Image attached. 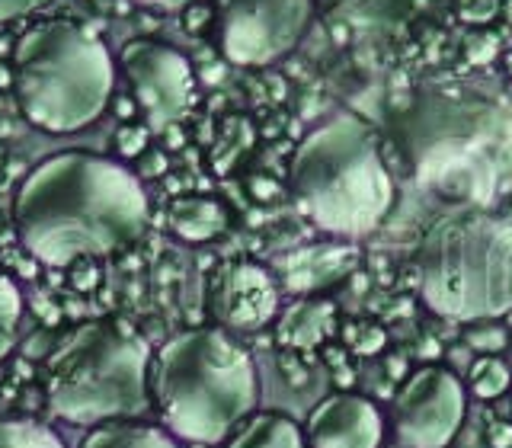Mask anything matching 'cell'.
<instances>
[{
  "label": "cell",
  "instance_id": "6da1fadb",
  "mask_svg": "<svg viewBox=\"0 0 512 448\" xmlns=\"http://www.w3.org/2000/svg\"><path fill=\"white\" fill-rule=\"evenodd\" d=\"M391 138L426 192L487 208L512 170V93L477 80L423 84L397 106Z\"/></svg>",
  "mask_w": 512,
  "mask_h": 448
},
{
  "label": "cell",
  "instance_id": "7a4b0ae2",
  "mask_svg": "<svg viewBox=\"0 0 512 448\" xmlns=\"http://www.w3.org/2000/svg\"><path fill=\"white\" fill-rule=\"evenodd\" d=\"M148 215V196L135 170L90 151L39 160L13 199L20 247L58 269L128 247L141 237Z\"/></svg>",
  "mask_w": 512,
  "mask_h": 448
},
{
  "label": "cell",
  "instance_id": "3957f363",
  "mask_svg": "<svg viewBox=\"0 0 512 448\" xmlns=\"http://www.w3.org/2000/svg\"><path fill=\"white\" fill-rule=\"evenodd\" d=\"M256 404V362L224 327H192L154 349L151 407L180 442L218 445Z\"/></svg>",
  "mask_w": 512,
  "mask_h": 448
},
{
  "label": "cell",
  "instance_id": "277c9868",
  "mask_svg": "<svg viewBox=\"0 0 512 448\" xmlns=\"http://www.w3.org/2000/svg\"><path fill=\"white\" fill-rule=\"evenodd\" d=\"M288 186L301 215L340 240L368 237L397 202L375 128L356 112H333L304 135L288 164Z\"/></svg>",
  "mask_w": 512,
  "mask_h": 448
},
{
  "label": "cell",
  "instance_id": "5b68a950",
  "mask_svg": "<svg viewBox=\"0 0 512 448\" xmlns=\"http://www.w3.org/2000/svg\"><path fill=\"white\" fill-rule=\"evenodd\" d=\"M413 272L423 304L445 320L512 314V221L487 208H455L420 237Z\"/></svg>",
  "mask_w": 512,
  "mask_h": 448
},
{
  "label": "cell",
  "instance_id": "8992f818",
  "mask_svg": "<svg viewBox=\"0 0 512 448\" xmlns=\"http://www.w3.org/2000/svg\"><path fill=\"white\" fill-rule=\"evenodd\" d=\"M10 71L23 119L48 135L93 125L116 87V61L103 39L71 20L32 23L13 45Z\"/></svg>",
  "mask_w": 512,
  "mask_h": 448
},
{
  "label": "cell",
  "instance_id": "52a82bcc",
  "mask_svg": "<svg viewBox=\"0 0 512 448\" xmlns=\"http://www.w3.org/2000/svg\"><path fill=\"white\" fill-rule=\"evenodd\" d=\"M148 340L112 320H90L64 333L45 362V400L55 420L100 426L151 410Z\"/></svg>",
  "mask_w": 512,
  "mask_h": 448
},
{
  "label": "cell",
  "instance_id": "ba28073f",
  "mask_svg": "<svg viewBox=\"0 0 512 448\" xmlns=\"http://www.w3.org/2000/svg\"><path fill=\"white\" fill-rule=\"evenodd\" d=\"M314 0H215L218 45L240 68L285 58L308 32Z\"/></svg>",
  "mask_w": 512,
  "mask_h": 448
},
{
  "label": "cell",
  "instance_id": "9c48e42d",
  "mask_svg": "<svg viewBox=\"0 0 512 448\" xmlns=\"http://www.w3.org/2000/svg\"><path fill=\"white\" fill-rule=\"evenodd\" d=\"M468 416V388L445 365H420L394 394L391 429L400 448H448Z\"/></svg>",
  "mask_w": 512,
  "mask_h": 448
},
{
  "label": "cell",
  "instance_id": "30bf717a",
  "mask_svg": "<svg viewBox=\"0 0 512 448\" xmlns=\"http://www.w3.org/2000/svg\"><path fill=\"white\" fill-rule=\"evenodd\" d=\"M119 68L148 128H170L196 106V74L183 52L157 39L122 45Z\"/></svg>",
  "mask_w": 512,
  "mask_h": 448
},
{
  "label": "cell",
  "instance_id": "8fae6325",
  "mask_svg": "<svg viewBox=\"0 0 512 448\" xmlns=\"http://www.w3.org/2000/svg\"><path fill=\"white\" fill-rule=\"evenodd\" d=\"M208 311L224 330H260L279 311L276 276L253 260H231L208 279Z\"/></svg>",
  "mask_w": 512,
  "mask_h": 448
},
{
  "label": "cell",
  "instance_id": "7c38bea8",
  "mask_svg": "<svg viewBox=\"0 0 512 448\" xmlns=\"http://www.w3.org/2000/svg\"><path fill=\"white\" fill-rule=\"evenodd\" d=\"M301 429L308 448H381L388 436L375 400L352 391H336L314 404Z\"/></svg>",
  "mask_w": 512,
  "mask_h": 448
},
{
  "label": "cell",
  "instance_id": "4fadbf2b",
  "mask_svg": "<svg viewBox=\"0 0 512 448\" xmlns=\"http://www.w3.org/2000/svg\"><path fill=\"white\" fill-rule=\"evenodd\" d=\"M352 263H356L352 247H304L282 260V282L292 292H320V288L340 282L352 269Z\"/></svg>",
  "mask_w": 512,
  "mask_h": 448
},
{
  "label": "cell",
  "instance_id": "5bb4252c",
  "mask_svg": "<svg viewBox=\"0 0 512 448\" xmlns=\"http://www.w3.org/2000/svg\"><path fill=\"white\" fill-rule=\"evenodd\" d=\"M77 448H183V445L167 426L144 423L141 416H132V420H109L100 426H90Z\"/></svg>",
  "mask_w": 512,
  "mask_h": 448
},
{
  "label": "cell",
  "instance_id": "9a60e30c",
  "mask_svg": "<svg viewBox=\"0 0 512 448\" xmlns=\"http://www.w3.org/2000/svg\"><path fill=\"white\" fill-rule=\"evenodd\" d=\"M170 228L189 244H205L228 231V208L212 196H180L170 202Z\"/></svg>",
  "mask_w": 512,
  "mask_h": 448
},
{
  "label": "cell",
  "instance_id": "2e32d148",
  "mask_svg": "<svg viewBox=\"0 0 512 448\" xmlns=\"http://www.w3.org/2000/svg\"><path fill=\"white\" fill-rule=\"evenodd\" d=\"M228 439V448H308L304 429L285 413H250Z\"/></svg>",
  "mask_w": 512,
  "mask_h": 448
},
{
  "label": "cell",
  "instance_id": "e0dca14e",
  "mask_svg": "<svg viewBox=\"0 0 512 448\" xmlns=\"http://www.w3.org/2000/svg\"><path fill=\"white\" fill-rule=\"evenodd\" d=\"M330 317H333L330 304H311V301L298 304V308H292L282 317V327H279L282 343L295 346V349L317 346L320 340H324Z\"/></svg>",
  "mask_w": 512,
  "mask_h": 448
},
{
  "label": "cell",
  "instance_id": "ac0fdd59",
  "mask_svg": "<svg viewBox=\"0 0 512 448\" xmlns=\"http://www.w3.org/2000/svg\"><path fill=\"white\" fill-rule=\"evenodd\" d=\"M346 23L359 26H400L416 16L426 0H340Z\"/></svg>",
  "mask_w": 512,
  "mask_h": 448
},
{
  "label": "cell",
  "instance_id": "d6986e66",
  "mask_svg": "<svg viewBox=\"0 0 512 448\" xmlns=\"http://www.w3.org/2000/svg\"><path fill=\"white\" fill-rule=\"evenodd\" d=\"M464 388L480 400H496L512 388V372L500 356H477L468 368V384Z\"/></svg>",
  "mask_w": 512,
  "mask_h": 448
},
{
  "label": "cell",
  "instance_id": "ffe728a7",
  "mask_svg": "<svg viewBox=\"0 0 512 448\" xmlns=\"http://www.w3.org/2000/svg\"><path fill=\"white\" fill-rule=\"evenodd\" d=\"M20 320H23V295H20V288H16V282L0 272V362H4L16 346Z\"/></svg>",
  "mask_w": 512,
  "mask_h": 448
},
{
  "label": "cell",
  "instance_id": "44dd1931",
  "mask_svg": "<svg viewBox=\"0 0 512 448\" xmlns=\"http://www.w3.org/2000/svg\"><path fill=\"white\" fill-rule=\"evenodd\" d=\"M0 448H64L52 429L20 420H0Z\"/></svg>",
  "mask_w": 512,
  "mask_h": 448
},
{
  "label": "cell",
  "instance_id": "7402d4cb",
  "mask_svg": "<svg viewBox=\"0 0 512 448\" xmlns=\"http://www.w3.org/2000/svg\"><path fill=\"white\" fill-rule=\"evenodd\" d=\"M509 343V333L506 327L493 324V320H477V324L464 327V346L477 356H496V352H503Z\"/></svg>",
  "mask_w": 512,
  "mask_h": 448
},
{
  "label": "cell",
  "instance_id": "603a6c76",
  "mask_svg": "<svg viewBox=\"0 0 512 448\" xmlns=\"http://www.w3.org/2000/svg\"><path fill=\"white\" fill-rule=\"evenodd\" d=\"M144 144H148V125H122L119 132L122 154H141Z\"/></svg>",
  "mask_w": 512,
  "mask_h": 448
},
{
  "label": "cell",
  "instance_id": "cb8c5ba5",
  "mask_svg": "<svg viewBox=\"0 0 512 448\" xmlns=\"http://www.w3.org/2000/svg\"><path fill=\"white\" fill-rule=\"evenodd\" d=\"M487 442L490 448H512V423H490Z\"/></svg>",
  "mask_w": 512,
  "mask_h": 448
},
{
  "label": "cell",
  "instance_id": "d4e9b609",
  "mask_svg": "<svg viewBox=\"0 0 512 448\" xmlns=\"http://www.w3.org/2000/svg\"><path fill=\"white\" fill-rule=\"evenodd\" d=\"M186 20H183V26L189 29V32H199L202 26H205V16H208V7L202 4V0H199V4H189L186 10Z\"/></svg>",
  "mask_w": 512,
  "mask_h": 448
},
{
  "label": "cell",
  "instance_id": "484cf974",
  "mask_svg": "<svg viewBox=\"0 0 512 448\" xmlns=\"http://www.w3.org/2000/svg\"><path fill=\"white\" fill-rule=\"evenodd\" d=\"M141 7H157V10H186L189 4H199V0H135Z\"/></svg>",
  "mask_w": 512,
  "mask_h": 448
}]
</instances>
